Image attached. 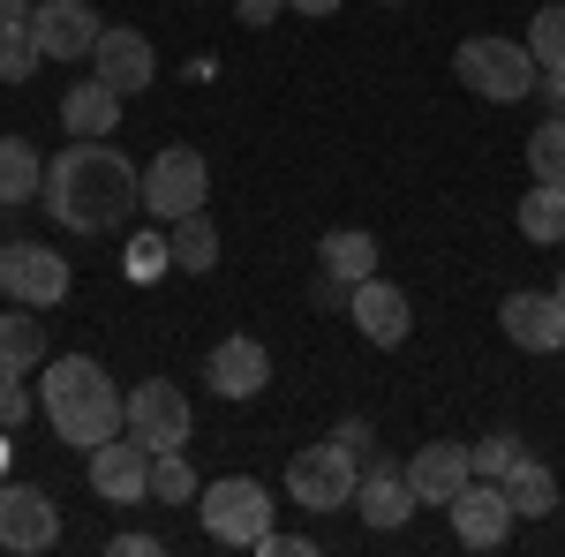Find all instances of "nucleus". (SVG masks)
Here are the masks:
<instances>
[{"label":"nucleus","mask_w":565,"mask_h":557,"mask_svg":"<svg viewBox=\"0 0 565 557\" xmlns=\"http://www.w3.org/2000/svg\"><path fill=\"white\" fill-rule=\"evenodd\" d=\"M143 204V173L129 151H114L106 136H76L53 167H45V212L68 234H114L121 218Z\"/></svg>","instance_id":"1"},{"label":"nucleus","mask_w":565,"mask_h":557,"mask_svg":"<svg viewBox=\"0 0 565 557\" xmlns=\"http://www.w3.org/2000/svg\"><path fill=\"white\" fill-rule=\"evenodd\" d=\"M39 407H45V422H53V437L76 444V452H98L106 437L129 429V392L114 385L106 362H90V354H61V362H45Z\"/></svg>","instance_id":"2"},{"label":"nucleus","mask_w":565,"mask_h":557,"mask_svg":"<svg viewBox=\"0 0 565 557\" xmlns=\"http://www.w3.org/2000/svg\"><path fill=\"white\" fill-rule=\"evenodd\" d=\"M196 513H204V535L226 543V550H257L271 535V490L249 482V474H218L196 490Z\"/></svg>","instance_id":"3"},{"label":"nucleus","mask_w":565,"mask_h":557,"mask_svg":"<svg viewBox=\"0 0 565 557\" xmlns=\"http://www.w3.org/2000/svg\"><path fill=\"white\" fill-rule=\"evenodd\" d=\"M452 76L476 90V98H490V106H513V98L535 90L543 61L527 53V39H468L452 53Z\"/></svg>","instance_id":"4"},{"label":"nucleus","mask_w":565,"mask_h":557,"mask_svg":"<svg viewBox=\"0 0 565 557\" xmlns=\"http://www.w3.org/2000/svg\"><path fill=\"white\" fill-rule=\"evenodd\" d=\"M212 204V167H204V151L196 143H167L151 167H143V212H159L167 226L189 212H204Z\"/></svg>","instance_id":"5"},{"label":"nucleus","mask_w":565,"mask_h":557,"mask_svg":"<svg viewBox=\"0 0 565 557\" xmlns=\"http://www.w3.org/2000/svg\"><path fill=\"white\" fill-rule=\"evenodd\" d=\"M354 482H362V460H348L332 437L324 444H302L295 460H287V497L302 505V513H340V505H354Z\"/></svg>","instance_id":"6"},{"label":"nucleus","mask_w":565,"mask_h":557,"mask_svg":"<svg viewBox=\"0 0 565 557\" xmlns=\"http://www.w3.org/2000/svg\"><path fill=\"white\" fill-rule=\"evenodd\" d=\"M0 294L23 301V309H61V301H68V264H61V249H45V242H8V249H0Z\"/></svg>","instance_id":"7"},{"label":"nucleus","mask_w":565,"mask_h":557,"mask_svg":"<svg viewBox=\"0 0 565 557\" xmlns=\"http://www.w3.org/2000/svg\"><path fill=\"white\" fill-rule=\"evenodd\" d=\"M445 519H452L460 550H505V543H513V527H521L513 497H505V482H482V474L452 497V505H445Z\"/></svg>","instance_id":"8"},{"label":"nucleus","mask_w":565,"mask_h":557,"mask_svg":"<svg viewBox=\"0 0 565 557\" xmlns=\"http://www.w3.org/2000/svg\"><path fill=\"white\" fill-rule=\"evenodd\" d=\"M61 543V505L45 497L39 482H0V550L39 557Z\"/></svg>","instance_id":"9"},{"label":"nucleus","mask_w":565,"mask_h":557,"mask_svg":"<svg viewBox=\"0 0 565 557\" xmlns=\"http://www.w3.org/2000/svg\"><path fill=\"white\" fill-rule=\"evenodd\" d=\"M129 429L151 444V452H181V444H189V429H196L189 392L167 385V377H143V385L129 392Z\"/></svg>","instance_id":"10"},{"label":"nucleus","mask_w":565,"mask_h":557,"mask_svg":"<svg viewBox=\"0 0 565 557\" xmlns=\"http://www.w3.org/2000/svg\"><path fill=\"white\" fill-rule=\"evenodd\" d=\"M90 490L106 497V505H143L151 497V444L143 437H106L98 452H90Z\"/></svg>","instance_id":"11"},{"label":"nucleus","mask_w":565,"mask_h":557,"mask_svg":"<svg viewBox=\"0 0 565 557\" xmlns=\"http://www.w3.org/2000/svg\"><path fill=\"white\" fill-rule=\"evenodd\" d=\"M90 76H98V84H114L121 98H136V90L159 76V53H151V39H143V31L106 23V31H98V45H90Z\"/></svg>","instance_id":"12"},{"label":"nucleus","mask_w":565,"mask_h":557,"mask_svg":"<svg viewBox=\"0 0 565 557\" xmlns=\"http://www.w3.org/2000/svg\"><path fill=\"white\" fill-rule=\"evenodd\" d=\"M354 513L370 519L377 535L407 527V519H415V482H407V468L370 452V460H362V482H354Z\"/></svg>","instance_id":"13"},{"label":"nucleus","mask_w":565,"mask_h":557,"mask_svg":"<svg viewBox=\"0 0 565 557\" xmlns=\"http://www.w3.org/2000/svg\"><path fill=\"white\" fill-rule=\"evenodd\" d=\"M31 31H39L45 61H84L90 45H98V31H106V15L90 0H39L31 8Z\"/></svg>","instance_id":"14"},{"label":"nucleus","mask_w":565,"mask_h":557,"mask_svg":"<svg viewBox=\"0 0 565 557\" xmlns=\"http://www.w3.org/2000/svg\"><path fill=\"white\" fill-rule=\"evenodd\" d=\"M204 385H212L218 399H257V392L271 385V354H264V340L226 332V340L212 346V362H204Z\"/></svg>","instance_id":"15"},{"label":"nucleus","mask_w":565,"mask_h":557,"mask_svg":"<svg viewBox=\"0 0 565 557\" xmlns=\"http://www.w3.org/2000/svg\"><path fill=\"white\" fill-rule=\"evenodd\" d=\"M348 309H354V324H362L370 346H407V332H415V301L399 294L392 279H377V271L348 294Z\"/></svg>","instance_id":"16"},{"label":"nucleus","mask_w":565,"mask_h":557,"mask_svg":"<svg viewBox=\"0 0 565 557\" xmlns=\"http://www.w3.org/2000/svg\"><path fill=\"white\" fill-rule=\"evenodd\" d=\"M407 482H415V505H452V497L476 482V460H468V444L437 437V444H415V460H407Z\"/></svg>","instance_id":"17"},{"label":"nucleus","mask_w":565,"mask_h":557,"mask_svg":"<svg viewBox=\"0 0 565 557\" xmlns=\"http://www.w3.org/2000/svg\"><path fill=\"white\" fill-rule=\"evenodd\" d=\"M498 324H505V340L521 346V354H558L565 346V301L558 294H505Z\"/></svg>","instance_id":"18"},{"label":"nucleus","mask_w":565,"mask_h":557,"mask_svg":"<svg viewBox=\"0 0 565 557\" xmlns=\"http://www.w3.org/2000/svg\"><path fill=\"white\" fill-rule=\"evenodd\" d=\"M121 106H129V98H121L114 84H98V76H90V84H68V98H61V129L68 136H114L121 129Z\"/></svg>","instance_id":"19"},{"label":"nucleus","mask_w":565,"mask_h":557,"mask_svg":"<svg viewBox=\"0 0 565 557\" xmlns=\"http://www.w3.org/2000/svg\"><path fill=\"white\" fill-rule=\"evenodd\" d=\"M53 354H45V324L39 309H0V377H31V369H45Z\"/></svg>","instance_id":"20"},{"label":"nucleus","mask_w":565,"mask_h":557,"mask_svg":"<svg viewBox=\"0 0 565 557\" xmlns=\"http://www.w3.org/2000/svg\"><path fill=\"white\" fill-rule=\"evenodd\" d=\"M317 264H324V279L362 287V279L377 271V234H370V226H332V234L317 242Z\"/></svg>","instance_id":"21"},{"label":"nucleus","mask_w":565,"mask_h":557,"mask_svg":"<svg viewBox=\"0 0 565 557\" xmlns=\"http://www.w3.org/2000/svg\"><path fill=\"white\" fill-rule=\"evenodd\" d=\"M31 196H45V167L23 136H0V212H23Z\"/></svg>","instance_id":"22"},{"label":"nucleus","mask_w":565,"mask_h":557,"mask_svg":"<svg viewBox=\"0 0 565 557\" xmlns=\"http://www.w3.org/2000/svg\"><path fill=\"white\" fill-rule=\"evenodd\" d=\"M513 218H521V242H535V249H558V242H565V181H535Z\"/></svg>","instance_id":"23"},{"label":"nucleus","mask_w":565,"mask_h":557,"mask_svg":"<svg viewBox=\"0 0 565 557\" xmlns=\"http://www.w3.org/2000/svg\"><path fill=\"white\" fill-rule=\"evenodd\" d=\"M505 497H513V513H521V519H551V513H558V474H551V460L521 452V468L505 474Z\"/></svg>","instance_id":"24"},{"label":"nucleus","mask_w":565,"mask_h":557,"mask_svg":"<svg viewBox=\"0 0 565 557\" xmlns=\"http://www.w3.org/2000/svg\"><path fill=\"white\" fill-rule=\"evenodd\" d=\"M167 242H174V271H196V279H204V271L218 264V226L204 212L174 218V226H167Z\"/></svg>","instance_id":"25"},{"label":"nucleus","mask_w":565,"mask_h":557,"mask_svg":"<svg viewBox=\"0 0 565 557\" xmlns=\"http://www.w3.org/2000/svg\"><path fill=\"white\" fill-rule=\"evenodd\" d=\"M196 468H189V452H151V497L159 505H196Z\"/></svg>","instance_id":"26"},{"label":"nucleus","mask_w":565,"mask_h":557,"mask_svg":"<svg viewBox=\"0 0 565 557\" xmlns=\"http://www.w3.org/2000/svg\"><path fill=\"white\" fill-rule=\"evenodd\" d=\"M39 61H45V45H39L31 23L0 31V84H31V76H39Z\"/></svg>","instance_id":"27"},{"label":"nucleus","mask_w":565,"mask_h":557,"mask_svg":"<svg viewBox=\"0 0 565 557\" xmlns=\"http://www.w3.org/2000/svg\"><path fill=\"white\" fill-rule=\"evenodd\" d=\"M527 53H535L543 68H565V0H551V8L527 15Z\"/></svg>","instance_id":"28"},{"label":"nucleus","mask_w":565,"mask_h":557,"mask_svg":"<svg viewBox=\"0 0 565 557\" xmlns=\"http://www.w3.org/2000/svg\"><path fill=\"white\" fill-rule=\"evenodd\" d=\"M527 173L535 181H565V114H551L543 129L527 136Z\"/></svg>","instance_id":"29"},{"label":"nucleus","mask_w":565,"mask_h":557,"mask_svg":"<svg viewBox=\"0 0 565 557\" xmlns=\"http://www.w3.org/2000/svg\"><path fill=\"white\" fill-rule=\"evenodd\" d=\"M121 271H129L136 287L167 279V271H174V242H167V234H136V242H129V257H121Z\"/></svg>","instance_id":"30"},{"label":"nucleus","mask_w":565,"mask_h":557,"mask_svg":"<svg viewBox=\"0 0 565 557\" xmlns=\"http://www.w3.org/2000/svg\"><path fill=\"white\" fill-rule=\"evenodd\" d=\"M521 437H513V429H498V437H482V444H468V460H476V474L482 482H505V474L521 468Z\"/></svg>","instance_id":"31"},{"label":"nucleus","mask_w":565,"mask_h":557,"mask_svg":"<svg viewBox=\"0 0 565 557\" xmlns=\"http://www.w3.org/2000/svg\"><path fill=\"white\" fill-rule=\"evenodd\" d=\"M39 415V399H31V385L23 377H0V429H23Z\"/></svg>","instance_id":"32"},{"label":"nucleus","mask_w":565,"mask_h":557,"mask_svg":"<svg viewBox=\"0 0 565 557\" xmlns=\"http://www.w3.org/2000/svg\"><path fill=\"white\" fill-rule=\"evenodd\" d=\"M332 444H340V452H348V460H370V452H377V429L362 422V415H348V422L332 429Z\"/></svg>","instance_id":"33"},{"label":"nucleus","mask_w":565,"mask_h":557,"mask_svg":"<svg viewBox=\"0 0 565 557\" xmlns=\"http://www.w3.org/2000/svg\"><path fill=\"white\" fill-rule=\"evenodd\" d=\"M279 8H287V0H234V23L264 31V23H279Z\"/></svg>","instance_id":"34"},{"label":"nucleus","mask_w":565,"mask_h":557,"mask_svg":"<svg viewBox=\"0 0 565 557\" xmlns=\"http://www.w3.org/2000/svg\"><path fill=\"white\" fill-rule=\"evenodd\" d=\"M535 90H543V106H551V114H565V68H543Z\"/></svg>","instance_id":"35"},{"label":"nucleus","mask_w":565,"mask_h":557,"mask_svg":"<svg viewBox=\"0 0 565 557\" xmlns=\"http://www.w3.org/2000/svg\"><path fill=\"white\" fill-rule=\"evenodd\" d=\"M114 550L121 557H159V535H114Z\"/></svg>","instance_id":"36"},{"label":"nucleus","mask_w":565,"mask_h":557,"mask_svg":"<svg viewBox=\"0 0 565 557\" xmlns=\"http://www.w3.org/2000/svg\"><path fill=\"white\" fill-rule=\"evenodd\" d=\"M31 8H39V0H0V31H15V23H31Z\"/></svg>","instance_id":"37"},{"label":"nucleus","mask_w":565,"mask_h":557,"mask_svg":"<svg viewBox=\"0 0 565 557\" xmlns=\"http://www.w3.org/2000/svg\"><path fill=\"white\" fill-rule=\"evenodd\" d=\"M287 8H295V15H317V23H324V15H340V0H287Z\"/></svg>","instance_id":"38"},{"label":"nucleus","mask_w":565,"mask_h":557,"mask_svg":"<svg viewBox=\"0 0 565 557\" xmlns=\"http://www.w3.org/2000/svg\"><path fill=\"white\" fill-rule=\"evenodd\" d=\"M8 437H15V429H0V468H8Z\"/></svg>","instance_id":"39"},{"label":"nucleus","mask_w":565,"mask_h":557,"mask_svg":"<svg viewBox=\"0 0 565 557\" xmlns=\"http://www.w3.org/2000/svg\"><path fill=\"white\" fill-rule=\"evenodd\" d=\"M551 294H558V301H565V264H558V287H551Z\"/></svg>","instance_id":"40"},{"label":"nucleus","mask_w":565,"mask_h":557,"mask_svg":"<svg viewBox=\"0 0 565 557\" xmlns=\"http://www.w3.org/2000/svg\"><path fill=\"white\" fill-rule=\"evenodd\" d=\"M385 8H399V0H385Z\"/></svg>","instance_id":"41"}]
</instances>
